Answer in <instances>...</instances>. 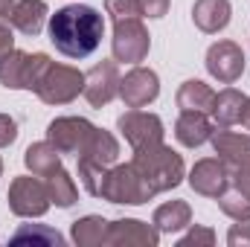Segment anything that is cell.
I'll return each mask as SVG.
<instances>
[{"label": "cell", "instance_id": "6da1fadb", "mask_svg": "<svg viewBox=\"0 0 250 247\" xmlns=\"http://www.w3.org/2000/svg\"><path fill=\"white\" fill-rule=\"evenodd\" d=\"M105 21L93 6H64L50 18V41L67 59H87L102 44Z\"/></svg>", "mask_w": 250, "mask_h": 247}, {"label": "cell", "instance_id": "7a4b0ae2", "mask_svg": "<svg viewBox=\"0 0 250 247\" xmlns=\"http://www.w3.org/2000/svg\"><path fill=\"white\" fill-rule=\"evenodd\" d=\"M131 166L143 175V181L151 186V192L172 189V186L181 184V178H184V160H181V154H175L163 143L146 145V148H134V163Z\"/></svg>", "mask_w": 250, "mask_h": 247}, {"label": "cell", "instance_id": "3957f363", "mask_svg": "<svg viewBox=\"0 0 250 247\" xmlns=\"http://www.w3.org/2000/svg\"><path fill=\"white\" fill-rule=\"evenodd\" d=\"M50 59L44 53H18L12 50L9 56L0 59V82L6 87H26V90H35L44 79V73L50 70Z\"/></svg>", "mask_w": 250, "mask_h": 247}, {"label": "cell", "instance_id": "277c9868", "mask_svg": "<svg viewBox=\"0 0 250 247\" xmlns=\"http://www.w3.org/2000/svg\"><path fill=\"white\" fill-rule=\"evenodd\" d=\"M99 195L108 198L111 204H146L154 192L134 166H120V169L105 175Z\"/></svg>", "mask_w": 250, "mask_h": 247}, {"label": "cell", "instance_id": "5b68a950", "mask_svg": "<svg viewBox=\"0 0 250 247\" xmlns=\"http://www.w3.org/2000/svg\"><path fill=\"white\" fill-rule=\"evenodd\" d=\"M84 87V76L73 67H62V64H50V70L44 73L41 84L35 87L38 96L50 105H62L79 96V90Z\"/></svg>", "mask_w": 250, "mask_h": 247}, {"label": "cell", "instance_id": "8992f818", "mask_svg": "<svg viewBox=\"0 0 250 247\" xmlns=\"http://www.w3.org/2000/svg\"><path fill=\"white\" fill-rule=\"evenodd\" d=\"M114 59L117 62H143L148 53V32L143 29L140 18H125V21H114Z\"/></svg>", "mask_w": 250, "mask_h": 247}, {"label": "cell", "instance_id": "52a82bcc", "mask_svg": "<svg viewBox=\"0 0 250 247\" xmlns=\"http://www.w3.org/2000/svg\"><path fill=\"white\" fill-rule=\"evenodd\" d=\"M9 206L18 215H44L50 206V189L35 178H18L9 192Z\"/></svg>", "mask_w": 250, "mask_h": 247}, {"label": "cell", "instance_id": "ba28073f", "mask_svg": "<svg viewBox=\"0 0 250 247\" xmlns=\"http://www.w3.org/2000/svg\"><path fill=\"white\" fill-rule=\"evenodd\" d=\"M120 131L131 143V148H146V145L163 143V123L146 111H128L125 117H120Z\"/></svg>", "mask_w": 250, "mask_h": 247}, {"label": "cell", "instance_id": "9c48e42d", "mask_svg": "<svg viewBox=\"0 0 250 247\" xmlns=\"http://www.w3.org/2000/svg\"><path fill=\"white\" fill-rule=\"evenodd\" d=\"M82 93L87 96V102L93 108L108 105L117 93H120V76H117V64L114 62H102L96 64L87 76H84V87Z\"/></svg>", "mask_w": 250, "mask_h": 247}, {"label": "cell", "instance_id": "30bf717a", "mask_svg": "<svg viewBox=\"0 0 250 247\" xmlns=\"http://www.w3.org/2000/svg\"><path fill=\"white\" fill-rule=\"evenodd\" d=\"M207 70H209L218 82L233 84V82L245 73V56H242V50H239L233 41H218V44H212L209 53H207Z\"/></svg>", "mask_w": 250, "mask_h": 247}, {"label": "cell", "instance_id": "8fae6325", "mask_svg": "<svg viewBox=\"0 0 250 247\" xmlns=\"http://www.w3.org/2000/svg\"><path fill=\"white\" fill-rule=\"evenodd\" d=\"M96 128L87 123V120H76V117H64L50 123V143L59 148V154H70V151H82L90 140Z\"/></svg>", "mask_w": 250, "mask_h": 247}, {"label": "cell", "instance_id": "7c38bea8", "mask_svg": "<svg viewBox=\"0 0 250 247\" xmlns=\"http://www.w3.org/2000/svg\"><path fill=\"white\" fill-rule=\"evenodd\" d=\"M160 93L157 76L146 67H134L125 79H120V96L125 99L128 108H143L148 102H154Z\"/></svg>", "mask_w": 250, "mask_h": 247}, {"label": "cell", "instance_id": "4fadbf2b", "mask_svg": "<svg viewBox=\"0 0 250 247\" xmlns=\"http://www.w3.org/2000/svg\"><path fill=\"white\" fill-rule=\"evenodd\" d=\"M44 18H47L44 0H12V9H9L6 21L23 35H38L41 26H44Z\"/></svg>", "mask_w": 250, "mask_h": 247}, {"label": "cell", "instance_id": "5bb4252c", "mask_svg": "<svg viewBox=\"0 0 250 247\" xmlns=\"http://www.w3.org/2000/svg\"><path fill=\"white\" fill-rule=\"evenodd\" d=\"M227 169H224V163H218V160H201L195 169H192V175H189V184L195 192H201V195H221L224 189H227Z\"/></svg>", "mask_w": 250, "mask_h": 247}, {"label": "cell", "instance_id": "9a60e30c", "mask_svg": "<svg viewBox=\"0 0 250 247\" xmlns=\"http://www.w3.org/2000/svg\"><path fill=\"white\" fill-rule=\"evenodd\" d=\"M117 157H120V145H117V140H114L108 131H99V128L90 134L87 145L79 151V160L96 163V166H102V169H108L111 163H117Z\"/></svg>", "mask_w": 250, "mask_h": 247}, {"label": "cell", "instance_id": "2e32d148", "mask_svg": "<svg viewBox=\"0 0 250 247\" xmlns=\"http://www.w3.org/2000/svg\"><path fill=\"white\" fill-rule=\"evenodd\" d=\"M175 137L189 148L204 145L207 140H212V123L204 117V111H184V117L178 120V128H175Z\"/></svg>", "mask_w": 250, "mask_h": 247}, {"label": "cell", "instance_id": "e0dca14e", "mask_svg": "<svg viewBox=\"0 0 250 247\" xmlns=\"http://www.w3.org/2000/svg\"><path fill=\"white\" fill-rule=\"evenodd\" d=\"M192 18H195L198 29L218 32L230 23V0H198L192 9Z\"/></svg>", "mask_w": 250, "mask_h": 247}, {"label": "cell", "instance_id": "ac0fdd59", "mask_svg": "<svg viewBox=\"0 0 250 247\" xmlns=\"http://www.w3.org/2000/svg\"><path fill=\"white\" fill-rule=\"evenodd\" d=\"M212 145L221 154V160L236 169L242 163H250V137L233 134V131H218V134H212Z\"/></svg>", "mask_w": 250, "mask_h": 247}, {"label": "cell", "instance_id": "d6986e66", "mask_svg": "<svg viewBox=\"0 0 250 247\" xmlns=\"http://www.w3.org/2000/svg\"><path fill=\"white\" fill-rule=\"evenodd\" d=\"M245 102H248V96L239 93L236 87H227V90L215 93V102H212V117H215V123L221 125V128L239 123V120H242Z\"/></svg>", "mask_w": 250, "mask_h": 247}, {"label": "cell", "instance_id": "ffe728a7", "mask_svg": "<svg viewBox=\"0 0 250 247\" xmlns=\"http://www.w3.org/2000/svg\"><path fill=\"white\" fill-rule=\"evenodd\" d=\"M212 102H215V93L204 84V82H198V79H192V82H184L181 84V90H178V105H181V111H212Z\"/></svg>", "mask_w": 250, "mask_h": 247}, {"label": "cell", "instance_id": "44dd1931", "mask_svg": "<svg viewBox=\"0 0 250 247\" xmlns=\"http://www.w3.org/2000/svg\"><path fill=\"white\" fill-rule=\"evenodd\" d=\"M26 166L32 169V175H53L59 172V148L53 143H35L26 148Z\"/></svg>", "mask_w": 250, "mask_h": 247}, {"label": "cell", "instance_id": "7402d4cb", "mask_svg": "<svg viewBox=\"0 0 250 247\" xmlns=\"http://www.w3.org/2000/svg\"><path fill=\"white\" fill-rule=\"evenodd\" d=\"M154 224H157V230H163V233H172V230L187 227L189 224V206L184 201H172V204L160 206V209L154 212Z\"/></svg>", "mask_w": 250, "mask_h": 247}, {"label": "cell", "instance_id": "603a6c76", "mask_svg": "<svg viewBox=\"0 0 250 247\" xmlns=\"http://www.w3.org/2000/svg\"><path fill=\"white\" fill-rule=\"evenodd\" d=\"M105 224H108V221H102V218H96V215H87V218H82V221L73 224V239H76L79 245L102 242V236H105Z\"/></svg>", "mask_w": 250, "mask_h": 247}, {"label": "cell", "instance_id": "cb8c5ba5", "mask_svg": "<svg viewBox=\"0 0 250 247\" xmlns=\"http://www.w3.org/2000/svg\"><path fill=\"white\" fill-rule=\"evenodd\" d=\"M120 239H137V242H148V245L157 242V236L151 230H146L143 221H117V227L111 230L108 242H120Z\"/></svg>", "mask_w": 250, "mask_h": 247}, {"label": "cell", "instance_id": "d4e9b609", "mask_svg": "<svg viewBox=\"0 0 250 247\" xmlns=\"http://www.w3.org/2000/svg\"><path fill=\"white\" fill-rule=\"evenodd\" d=\"M50 198H53L59 206H70V204L76 201V186H73V181L64 175L62 169L50 175Z\"/></svg>", "mask_w": 250, "mask_h": 247}, {"label": "cell", "instance_id": "484cf974", "mask_svg": "<svg viewBox=\"0 0 250 247\" xmlns=\"http://www.w3.org/2000/svg\"><path fill=\"white\" fill-rule=\"evenodd\" d=\"M221 209L239 221H248L250 218V198H245L239 189H230V192H221Z\"/></svg>", "mask_w": 250, "mask_h": 247}, {"label": "cell", "instance_id": "4316f807", "mask_svg": "<svg viewBox=\"0 0 250 247\" xmlns=\"http://www.w3.org/2000/svg\"><path fill=\"white\" fill-rule=\"evenodd\" d=\"M12 239H15V242H26V239H32V242H47V245H64V239L56 233V230H44V227H38V224H32V227H21Z\"/></svg>", "mask_w": 250, "mask_h": 247}, {"label": "cell", "instance_id": "83f0119b", "mask_svg": "<svg viewBox=\"0 0 250 247\" xmlns=\"http://www.w3.org/2000/svg\"><path fill=\"white\" fill-rule=\"evenodd\" d=\"M105 9H108V15L114 18V21H125V18H140L143 12H140V3L137 0H108L105 3Z\"/></svg>", "mask_w": 250, "mask_h": 247}, {"label": "cell", "instance_id": "f1b7e54d", "mask_svg": "<svg viewBox=\"0 0 250 247\" xmlns=\"http://www.w3.org/2000/svg\"><path fill=\"white\" fill-rule=\"evenodd\" d=\"M137 3H140V12L148 18H163L169 9V0H137Z\"/></svg>", "mask_w": 250, "mask_h": 247}, {"label": "cell", "instance_id": "f546056e", "mask_svg": "<svg viewBox=\"0 0 250 247\" xmlns=\"http://www.w3.org/2000/svg\"><path fill=\"white\" fill-rule=\"evenodd\" d=\"M15 137H18L15 120H9V117H3V114H0V145H9V143H15Z\"/></svg>", "mask_w": 250, "mask_h": 247}, {"label": "cell", "instance_id": "4dcf8cb0", "mask_svg": "<svg viewBox=\"0 0 250 247\" xmlns=\"http://www.w3.org/2000/svg\"><path fill=\"white\" fill-rule=\"evenodd\" d=\"M236 189H239L245 198H250V163H242V166H239V175H236Z\"/></svg>", "mask_w": 250, "mask_h": 247}, {"label": "cell", "instance_id": "1f68e13d", "mask_svg": "<svg viewBox=\"0 0 250 247\" xmlns=\"http://www.w3.org/2000/svg\"><path fill=\"white\" fill-rule=\"evenodd\" d=\"M12 47H15V38H12V29L0 21V59L3 56H9L12 53Z\"/></svg>", "mask_w": 250, "mask_h": 247}, {"label": "cell", "instance_id": "d6a6232c", "mask_svg": "<svg viewBox=\"0 0 250 247\" xmlns=\"http://www.w3.org/2000/svg\"><path fill=\"white\" fill-rule=\"evenodd\" d=\"M227 242L230 245H245V242H250V224H242V227H233L230 230V236H227Z\"/></svg>", "mask_w": 250, "mask_h": 247}, {"label": "cell", "instance_id": "836d02e7", "mask_svg": "<svg viewBox=\"0 0 250 247\" xmlns=\"http://www.w3.org/2000/svg\"><path fill=\"white\" fill-rule=\"evenodd\" d=\"M239 123L248 125V128H250V99L245 102V108H242V120H239Z\"/></svg>", "mask_w": 250, "mask_h": 247}, {"label": "cell", "instance_id": "e575fe53", "mask_svg": "<svg viewBox=\"0 0 250 247\" xmlns=\"http://www.w3.org/2000/svg\"><path fill=\"white\" fill-rule=\"evenodd\" d=\"M9 9H12V0H0V18H9Z\"/></svg>", "mask_w": 250, "mask_h": 247}, {"label": "cell", "instance_id": "d590c367", "mask_svg": "<svg viewBox=\"0 0 250 247\" xmlns=\"http://www.w3.org/2000/svg\"><path fill=\"white\" fill-rule=\"evenodd\" d=\"M0 172H3V163H0Z\"/></svg>", "mask_w": 250, "mask_h": 247}]
</instances>
